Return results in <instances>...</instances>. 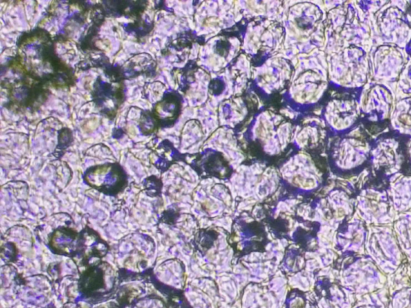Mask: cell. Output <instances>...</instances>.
Masks as SVG:
<instances>
[{
	"mask_svg": "<svg viewBox=\"0 0 411 308\" xmlns=\"http://www.w3.org/2000/svg\"><path fill=\"white\" fill-rule=\"evenodd\" d=\"M85 181L96 190L107 194L119 193L126 185V175L117 164H106L89 169Z\"/></svg>",
	"mask_w": 411,
	"mask_h": 308,
	"instance_id": "obj_1",
	"label": "cell"
},
{
	"mask_svg": "<svg viewBox=\"0 0 411 308\" xmlns=\"http://www.w3.org/2000/svg\"><path fill=\"white\" fill-rule=\"evenodd\" d=\"M180 107L179 98L173 94H168L153 108V117L156 121L163 125H170L179 117Z\"/></svg>",
	"mask_w": 411,
	"mask_h": 308,
	"instance_id": "obj_2",
	"label": "cell"
},
{
	"mask_svg": "<svg viewBox=\"0 0 411 308\" xmlns=\"http://www.w3.org/2000/svg\"><path fill=\"white\" fill-rule=\"evenodd\" d=\"M156 120L153 116L151 115H143L141 120L140 128L142 133L144 134H149L153 131V127L155 125Z\"/></svg>",
	"mask_w": 411,
	"mask_h": 308,
	"instance_id": "obj_3",
	"label": "cell"
}]
</instances>
